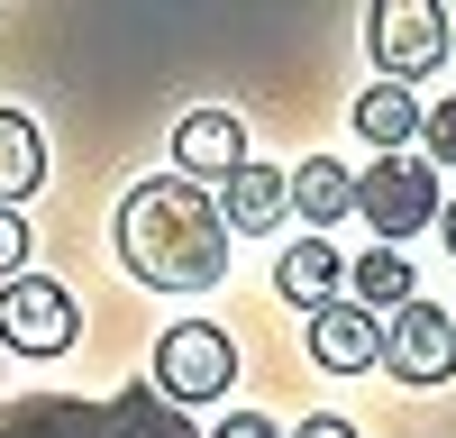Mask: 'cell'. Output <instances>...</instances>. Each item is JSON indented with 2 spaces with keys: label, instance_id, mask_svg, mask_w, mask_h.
I'll use <instances>...</instances> for the list:
<instances>
[{
  "label": "cell",
  "instance_id": "6da1fadb",
  "mask_svg": "<svg viewBox=\"0 0 456 438\" xmlns=\"http://www.w3.org/2000/svg\"><path fill=\"white\" fill-rule=\"evenodd\" d=\"M119 265L156 292H210L228 274V219L201 182L156 174L119 201Z\"/></svg>",
  "mask_w": 456,
  "mask_h": 438
},
{
  "label": "cell",
  "instance_id": "7a4b0ae2",
  "mask_svg": "<svg viewBox=\"0 0 456 438\" xmlns=\"http://www.w3.org/2000/svg\"><path fill=\"white\" fill-rule=\"evenodd\" d=\"M0 438H201V429L183 420L156 384H128L110 402H64V393L10 402V411H0Z\"/></svg>",
  "mask_w": 456,
  "mask_h": 438
},
{
  "label": "cell",
  "instance_id": "3957f363",
  "mask_svg": "<svg viewBox=\"0 0 456 438\" xmlns=\"http://www.w3.org/2000/svg\"><path fill=\"white\" fill-rule=\"evenodd\" d=\"M438 165L429 156H374L365 174H356V219L384 247H402V238H420V229H438Z\"/></svg>",
  "mask_w": 456,
  "mask_h": 438
},
{
  "label": "cell",
  "instance_id": "277c9868",
  "mask_svg": "<svg viewBox=\"0 0 456 438\" xmlns=\"http://www.w3.org/2000/svg\"><path fill=\"white\" fill-rule=\"evenodd\" d=\"M228 384H238V347H228V328L210 320H174L165 338H156V393L174 402H219Z\"/></svg>",
  "mask_w": 456,
  "mask_h": 438
},
{
  "label": "cell",
  "instance_id": "5b68a950",
  "mask_svg": "<svg viewBox=\"0 0 456 438\" xmlns=\"http://www.w3.org/2000/svg\"><path fill=\"white\" fill-rule=\"evenodd\" d=\"M365 46H374V64H384V83L411 92V73H438V55H447V10L438 0H374Z\"/></svg>",
  "mask_w": 456,
  "mask_h": 438
},
{
  "label": "cell",
  "instance_id": "8992f818",
  "mask_svg": "<svg viewBox=\"0 0 456 438\" xmlns=\"http://www.w3.org/2000/svg\"><path fill=\"white\" fill-rule=\"evenodd\" d=\"M73 338H83V311H73L64 283H46V274L0 283V347H19V356H64Z\"/></svg>",
  "mask_w": 456,
  "mask_h": 438
},
{
  "label": "cell",
  "instance_id": "52a82bcc",
  "mask_svg": "<svg viewBox=\"0 0 456 438\" xmlns=\"http://www.w3.org/2000/svg\"><path fill=\"white\" fill-rule=\"evenodd\" d=\"M384 365H393L402 384H447V375H456V320H447L438 302L393 311V328H384Z\"/></svg>",
  "mask_w": 456,
  "mask_h": 438
},
{
  "label": "cell",
  "instance_id": "ba28073f",
  "mask_svg": "<svg viewBox=\"0 0 456 438\" xmlns=\"http://www.w3.org/2000/svg\"><path fill=\"white\" fill-rule=\"evenodd\" d=\"M238 165H247V128L228 119V110H192V119L174 128V174H183V182H201V192H210V182H228Z\"/></svg>",
  "mask_w": 456,
  "mask_h": 438
},
{
  "label": "cell",
  "instance_id": "9c48e42d",
  "mask_svg": "<svg viewBox=\"0 0 456 438\" xmlns=\"http://www.w3.org/2000/svg\"><path fill=\"white\" fill-rule=\"evenodd\" d=\"M338 283H347V256H338L320 229H311V238H292V247L274 256V292H283L292 311H311V320L338 302Z\"/></svg>",
  "mask_w": 456,
  "mask_h": 438
},
{
  "label": "cell",
  "instance_id": "30bf717a",
  "mask_svg": "<svg viewBox=\"0 0 456 438\" xmlns=\"http://www.w3.org/2000/svg\"><path fill=\"white\" fill-rule=\"evenodd\" d=\"M311 365H329V375H365V365H384V328H374V311L329 302L311 320Z\"/></svg>",
  "mask_w": 456,
  "mask_h": 438
},
{
  "label": "cell",
  "instance_id": "8fae6325",
  "mask_svg": "<svg viewBox=\"0 0 456 438\" xmlns=\"http://www.w3.org/2000/svg\"><path fill=\"white\" fill-rule=\"evenodd\" d=\"M283 210H292V192H283V174H274V165H256V156H247L238 174L219 182V219H228V238H238V229H247V238H256V229H274Z\"/></svg>",
  "mask_w": 456,
  "mask_h": 438
},
{
  "label": "cell",
  "instance_id": "7c38bea8",
  "mask_svg": "<svg viewBox=\"0 0 456 438\" xmlns=\"http://www.w3.org/2000/svg\"><path fill=\"white\" fill-rule=\"evenodd\" d=\"M283 192H292V219H320V229H329V219L356 210V174L338 165V156H311V165L283 174Z\"/></svg>",
  "mask_w": 456,
  "mask_h": 438
},
{
  "label": "cell",
  "instance_id": "4fadbf2b",
  "mask_svg": "<svg viewBox=\"0 0 456 438\" xmlns=\"http://www.w3.org/2000/svg\"><path fill=\"white\" fill-rule=\"evenodd\" d=\"M37 182H46V137H37V119L0 110V210H19Z\"/></svg>",
  "mask_w": 456,
  "mask_h": 438
},
{
  "label": "cell",
  "instance_id": "5bb4252c",
  "mask_svg": "<svg viewBox=\"0 0 456 438\" xmlns=\"http://www.w3.org/2000/svg\"><path fill=\"white\" fill-rule=\"evenodd\" d=\"M347 283H356V311H411V302H420V274H411V256H402V247L356 256Z\"/></svg>",
  "mask_w": 456,
  "mask_h": 438
},
{
  "label": "cell",
  "instance_id": "9a60e30c",
  "mask_svg": "<svg viewBox=\"0 0 456 438\" xmlns=\"http://www.w3.org/2000/svg\"><path fill=\"white\" fill-rule=\"evenodd\" d=\"M356 137H365V146H384V156H402V146L420 137V101H411L402 83H374V92H356Z\"/></svg>",
  "mask_w": 456,
  "mask_h": 438
},
{
  "label": "cell",
  "instance_id": "2e32d148",
  "mask_svg": "<svg viewBox=\"0 0 456 438\" xmlns=\"http://www.w3.org/2000/svg\"><path fill=\"white\" fill-rule=\"evenodd\" d=\"M420 137H429V165H456V101L420 110Z\"/></svg>",
  "mask_w": 456,
  "mask_h": 438
},
{
  "label": "cell",
  "instance_id": "e0dca14e",
  "mask_svg": "<svg viewBox=\"0 0 456 438\" xmlns=\"http://www.w3.org/2000/svg\"><path fill=\"white\" fill-rule=\"evenodd\" d=\"M19 274H28V219L0 210V283H19Z\"/></svg>",
  "mask_w": 456,
  "mask_h": 438
},
{
  "label": "cell",
  "instance_id": "ac0fdd59",
  "mask_svg": "<svg viewBox=\"0 0 456 438\" xmlns=\"http://www.w3.org/2000/svg\"><path fill=\"white\" fill-rule=\"evenodd\" d=\"M210 438H283V429H274V420H265V411H228V420H219Z\"/></svg>",
  "mask_w": 456,
  "mask_h": 438
},
{
  "label": "cell",
  "instance_id": "d6986e66",
  "mask_svg": "<svg viewBox=\"0 0 456 438\" xmlns=\"http://www.w3.org/2000/svg\"><path fill=\"white\" fill-rule=\"evenodd\" d=\"M292 438H356V429H347V420H338V411H311V420H301Z\"/></svg>",
  "mask_w": 456,
  "mask_h": 438
},
{
  "label": "cell",
  "instance_id": "ffe728a7",
  "mask_svg": "<svg viewBox=\"0 0 456 438\" xmlns=\"http://www.w3.org/2000/svg\"><path fill=\"white\" fill-rule=\"evenodd\" d=\"M438 238H447V256H456V201H447V210H438Z\"/></svg>",
  "mask_w": 456,
  "mask_h": 438
},
{
  "label": "cell",
  "instance_id": "44dd1931",
  "mask_svg": "<svg viewBox=\"0 0 456 438\" xmlns=\"http://www.w3.org/2000/svg\"><path fill=\"white\" fill-rule=\"evenodd\" d=\"M447 320H456V311H447Z\"/></svg>",
  "mask_w": 456,
  "mask_h": 438
}]
</instances>
